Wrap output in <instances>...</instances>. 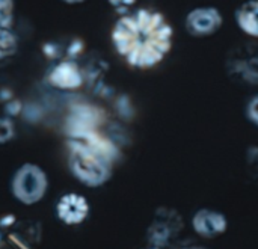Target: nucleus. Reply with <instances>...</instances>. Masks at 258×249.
<instances>
[{
	"instance_id": "obj_11",
	"label": "nucleus",
	"mask_w": 258,
	"mask_h": 249,
	"mask_svg": "<svg viewBox=\"0 0 258 249\" xmlns=\"http://www.w3.org/2000/svg\"><path fill=\"white\" fill-rule=\"evenodd\" d=\"M237 27L249 38L258 39V0H246L234 11Z\"/></svg>"
},
{
	"instance_id": "obj_16",
	"label": "nucleus",
	"mask_w": 258,
	"mask_h": 249,
	"mask_svg": "<svg viewBox=\"0 0 258 249\" xmlns=\"http://www.w3.org/2000/svg\"><path fill=\"white\" fill-rule=\"evenodd\" d=\"M138 0H107V3L115 9L119 15H124L130 11H133V6L136 5Z\"/></svg>"
},
{
	"instance_id": "obj_3",
	"label": "nucleus",
	"mask_w": 258,
	"mask_h": 249,
	"mask_svg": "<svg viewBox=\"0 0 258 249\" xmlns=\"http://www.w3.org/2000/svg\"><path fill=\"white\" fill-rule=\"evenodd\" d=\"M230 80L245 86H258V42H242L233 47L225 59Z\"/></svg>"
},
{
	"instance_id": "obj_13",
	"label": "nucleus",
	"mask_w": 258,
	"mask_h": 249,
	"mask_svg": "<svg viewBox=\"0 0 258 249\" xmlns=\"http://www.w3.org/2000/svg\"><path fill=\"white\" fill-rule=\"evenodd\" d=\"M14 20V0H0V27H11Z\"/></svg>"
},
{
	"instance_id": "obj_4",
	"label": "nucleus",
	"mask_w": 258,
	"mask_h": 249,
	"mask_svg": "<svg viewBox=\"0 0 258 249\" xmlns=\"http://www.w3.org/2000/svg\"><path fill=\"white\" fill-rule=\"evenodd\" d=\"M48 189V178L42 168L35 163H24L17 169L11 181V192L24 206L39 203Z\"/></svg>"
},
{
	"instance_id": "obj_5",
	"label": "nucleus",
	"mask_w": 258,
	"mask_h": 249,
	"mask_svg": "<svg viewBox=\"0 0 258 249\" xmlns=\"http://www.w3.org/2000/svg\"><path fill=\"white\" fill-rule=\"evenodd\" d=\"M106 112L94 104V103H88V101H79L74 103L70 107L67 121H65V132L67 136H77L82 133H88L92 130H100L104 124H106Z\"/></svg>"
},
{
	"instance_id": "obj_18",
	"label": "nucleus",
	"mask_w": 258,
	"mask_h": 249,
	"mask_svg": "<svg viewBox=\"0 0 258 249\" xmlns=\"http://www.w3.org/2000/svg\"><path fill=\"white\" fill-rule=\"evenodd\" d=\"M142 249H162V248H159V246H153V245H150L148 248H142Z\"/></svg>"
},
{
	"instance_id": "obj_1",
	"label": "nucleus",
	"mask_w": 258,
	"mask_h": 249,
	"mask_svg": "<svg viewBox=\"0 0 258 249\" xmlns=\"http://www.w3.org/2000/svg\"><path fill=\"white\" fill-rule=\"evenodd\" d=\"M174 35V27L165 14L153 8H138L118 17L110 41L116 54L130 68L148 71L168 57Z\"/></svg>"
},
{
	"instance_id": "obj_15",
	"label": "nucleus",
	"mask_w": 258,
	"mask_h": 249,
	"mask_svg": "<svg viewBox=\"0 0 258 249\" xmlns=\"http://www.w3.org/2000/svg\"><path fill=\"white\" fill-rule=\"evenodd\" d=\"M245 113H246V118L249 119V122H252L254 126L258 127V94L252 95L248 100L246 107H245Z\"/></svg>"
},
{
	"instance_id": "obj_12",
	"label": "nucleus",
	"mask_w": 258,
	"mask_h": 249,
	"mask_svg": "<svg viewBox=\"0 0 258 249\" xmlns=\"http://www.w3.org/2000/svg\"><path fill=\"white\" fill-rule=\"evenodd\" d=\"M18 47V39L11 27H0V60L11 57Z\"/></svg>"
},
{
	"instance_id": "obj_19",
	"label": "nucleus",
	"mask_w": 258,
	"mask_h": 249,
	"mask_svg": "<svg viewBox=\"0 0 258 249\" xmlns=\"http://www.w3.org/2000/svg\"><path fill=\"white\" fill-rule=\"evenodd\" d=\"M192 249H204V248H192Z\"/></svg>"
},
{
	"instance_id": "obj_7",
	"label": "nucleus",
	"mask_w": 258,
	"mask_h": 249,
	"mask_svg": "<svg viewBox=\"0 0 258 249\" xmlns=\"http://www.w3.org/2000/svg\"><path fill=\"white\" fill-rule=\"evenodd\" d=\"M45 79L48 86L57 91L73 92L83 86L85 73L74 59H62L50 68Z\"/></svg>"
},
{
	"instance_id": "obj_10",
	"label": "nucleus",
	"mask_w": 258,
	"mask_h": 249,
	"mask_svg": "<svg viewBox=\"0 0 258 249\" xmlns=\"http://www.w3.org/2000/svg\"><path fill=\"white\" fill-rule=\"evenodd\" d=\"M194 231L206 239H215L228 230V219L222 212L213 209H200L192 216Z\"/></svg>"
},
{
	"instance_id": "obj_8",
	"label": "nucleus",
	"mask_w": 258,
	"mask_h": 249,
	"mask_svg": "<svg viewBox=\"0 0 258 249\" xmlns=\"http://www.w3.org/2000/svg\"><path fill=\"white\" fill-rule=\"evenodd\" d=\"M181 224H183L181 218L178 216L177 212L162 209L156 215L153 224L150 225V230H148V242H150V245L159 246V248L166 246L180 233Z\"/></svg>"
},
{
	"instance_id": "obj_6",
	"label": "nucleus",
	"mask_w": 258,
	"mask_h": 249,
	"mask_svg": "<svg viewBox=\"0 0 258 249\" xmlns=\"http://www.w3.org/2000/svg\"><path fill=\"white\" fill-rule=\"evenodd\" d=\"M224 24L222 12L216 6H198L184 17V29L194 38L213 36Z\"/></svg>"
},
{
	"instance_id": "obj_9",
	"label": "nucleus",
	"mask_w": 258,
	"mask_h": 249,
	"mask_svg": "<svg viewBox=\"0 0 258 249\" xmlns=\"http://www.w3.org/2000/svg\"><path fill=\"white\" fill-rule=\"evenodd\" d=\"M56 218L65 225H80L83 224L91 212L88 200L76 192L62 195L54 206Z\"/></svg>"
},
{
	"instance_id": "obj_14",
	"label": "nucleus",
	"mask_w": 258,
	"mask_h": 249,
	"mask_svg": "<svg viewBox=\"0 0 258 249\" xmlns=\"http://www.w3.org/2000/svg\"><path fill=\"white\" fill-rule=\"evenodd\" d=\"M15 129L9 118H0V144H6L14 138Z\"/></svg>"
},
{
	"instance_id": "obj_2",
	"label": "nucleus",
	"mask_w": 258,
	"mask_h": 249,
	"mask_svg": "<svg viewBox=\"0 0 258 249\" xmlns=\"http://www.w3.org/2000/svg\"><path fill=\"white\" fill-rule=\"evenodd\" d=\"M68 163L71 174L88 188H100L112 177L113 163L94 150L68 141Z\"/></svg>"
},
{
	"instance_id": "obj_17",
	"label": "nucleus",
	"mask_w": 258,
	"mask_h": 249,
	"mask_svg": "<svg viewBox=\"0 0 258 249\" xmlns=\"http://www.w3.org/2000/svg\"><path fill=\"white\" fill-rule=\"evenodd\" d=\"M63 3H67V5H71V6H74V5H80V3H85L86 0H62Z\"/></svg>"
}]
</instances>
